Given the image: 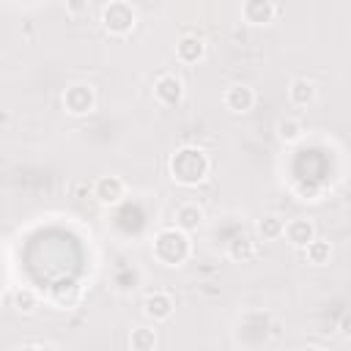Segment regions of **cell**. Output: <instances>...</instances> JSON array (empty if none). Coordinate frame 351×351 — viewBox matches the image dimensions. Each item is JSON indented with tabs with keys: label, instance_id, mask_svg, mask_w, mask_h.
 Segmentation results:
<instances>
[{
	"label": "cell",
	"instance_id": "8992f818",
	"mask_svg": "<svg viewBox=\"0 0 351 351\" xmlns=\"http://www.w3.org/2000/svg\"><path fill=\"white\" fill-rule=\"evenodd\" d=\"M90 192H93V197H96L101 206L112 208V206L123 203V197H126V184H123L121 176H99V178L93 181Z\"/></svg>",
	"mask_w": 351,
	"mask_h": 351
},
{
	"label": "cell",
	"instance_id": "5b68a950",
	"mask_svg": "<svg viewBox=\"0 0 351 351\" xmlns=\"http://www.w3.org/2000/svg\"><path fill=\"white\" fill-rule=\"evenodd\" d=\"M154 99L156 104L162 107H176L181 104L184 99V80L173 71H162L156 80H154Z\"/></svg>",
	"mask_w": 351,
	"mask_h": 351
},
{
	"label": "cell",
	"instance_id": "ac0fdd59",
	"mask_svg": "<svg viewBox=\"0 0 351 351\" xmlns=\"http://www.w3.org/2000/svg\"><path fill=\"white\" fill-rule=\"evenodd\" d=\"M228 258L233 263H247L255 258V241L250 236H236L233 241H228Z\"/></svg>",
	"mask_w": 351,
	"mask_h": 351
},
{
	"label": "cell",
	"instance_id": "d6986e66",
	"mask_svg": "<svg viewBox=\"0 0 351 351\" xmlns=\"http://www.w3.org/2000/svg\"><path fill=\"white\" fill-rule=\"evenodd\" d=\"M302 252H304V261H307V263H313V266H326L329 258H332V244H329L326 239H318V236H315Z\"/></svg>",
	"mask_w": 351,
	"mask_h": 351
},
{
	"label": "cell",
	"instance_id": "3957f363",
	"mask_svg": "<svg viewBox=\"0 0 351 351\" xmlns=\"http://www.w3.org/2000/svg\"><path fill=\"white\" fill-rule=\"evenodd\" d=\"M137 25V14L134 5L126 0H112L107 5H101V27L110 36H129Z\"/></svg>",
	"mask_w": 351,
	"mask_h": 351
},
{
	"label": "cell",
	"instance_id": "8fae6325",
	"mask_svg": "<svg viewBox=\"0 0 351 351\" xmlns=\"http://www.w3.org/2000/svg\"><path fill=\"white\" fill-rule=\"evenodd\" d=\"M277 3H271V0H247V3H241V19L247 22V25H269L274 16H277Z\"/></svg>",
	"mask_w": 351,
	"mask_h": 351
},
{
	"label": "cell",
	"instance_id": "ffe728a7",
	"mask_svg": "<svg viewBox=\"0 0 351 351\" xmlns=\"http://www.w3.org/2000/svg\"><path fill=\"white\" fill-rule=\"evenodd\" d=\"M11 302H14V307H16L19 313L30 315V313H36V310H38L41 296H38L33 288H16V291H14V296H11Z\"/></svg>",
	"mask_w": 351,
	"mask_h": 351
},
{
	"label": "cell",
	"instance_id": "44dd1931",
	"mask_svg": "<svg viewBox=\"0 0 351 351\" xmlns=\"http://www.w3.org/2000/svg\"><path fill=\"white\" fill-rule=\"evenodd\" d=\"M19 351H41V348H38V346H22Z\"/></svg>",
	"mask_w": 351,
	"mask_h": 351
},
{
	"label": "cell",
	"instance_id": "4fadbf2b",
	"mask_svg": "<svg viewBox=\"0 0 351 351\" xmlns=\"http://www.w3.org/2000/svg\"><path fill=\"white\" fill-rule=\"evenodd\" d=\"M315 96H318V88H315L313 80H307V77H293V80L288 82V101H291L293 107H310V104L315 101Z\"/></svg>",
	"mask_w": 351,
	"mask_h": 351
},
{
	"label": "cell",
	"instance_id": "9c48e42d",
	"mask_svg": "<svg viewBox=\"0 0 351 351\" xmlns=\"http://www.w3.org/2000/svg\"><path fill=\"white\" fill-rule=\"evenodd\" d=\"M282 239H285L291 247L304 250V247L315 239V225H313V219H307V217L288 219V222H285V230H282Z\"/></svg>",
	"mask_w": 351,
	"mask_h": 351
},
{
	"label": "cell",
	"instance_id": "277c9868",
	"mask_svg": "<svg viewBox=\"0 0 351 351\" xmlns=\"http://www.w3.org/2000/svg\"><path fill=\"white\" fill-rule=\"evenodd\" d=\"M60 101H63V110L69 115L82 118V115L96 110V88L90 82H71V85H66Z\"/></svg>",
	"mask_w": 351,
	"mask_h": 351
},
{
	"label": "cell",
	"instance_id": "7402d4cb",
	"mask_svg": "<svg viewBox=\"0 0 351 351\" xmlns=\"http://www.w3.org/2000/svg\"><path fill=\"white\" fill-rule=\"evenodd\" d=\"M304 351H324V348H321V346H307Z\"/></svg>",
	"mask_w": 351,
	"mask_h": 351
},
{
	"label": "cell",
	"instance_id": "ba28073f",
	"mask_svg": "<svg viewBox=\"0 0 351 351\" xmlns=\"http://www.w3.org/2000/svg\"><path fill=\"white\" fill-rule=\"evenodd\" d=\"M173 313H176V299L167 291H151V293H145V299H143V315L148 321L162 324Z\"/></svg>",
	"mask_w": 351,
	"mask_h": 351
},
{
	"label": "cell",
	"instance_id": "52a82bcc",
	"mask_svg": "<svg viewBox=\"0 0 351 351\" xmlns=\"http://www.w3.org/2000/svg\"><path fill=\"white\" fill-rule=\"evenodd\" d=\"M255 88H250L247 82H233V85H228L225 88V93H222V104H225V110L228 112H236V115H244V112H250L252 107H255Z\"/></svg>",
	"mask_w": 351,
	"mask_h": 351
},
{
	"label": "cell",
	"instance_id": "9a60e30c",
	"mask_svg": "<svg viewBox=\"0 0 351 351\" xmlns=\"http://www.w3.org/2000/svg\"><path fill=\"white\" fill-rule=\"evenodd\" d=\"M274 132H277V140H280V143L293 145V143H299V140L304 137V123H302L299 118H293V115H285V118L277 121Z\"/></svg>",
	"mask_w": 351,
	"mask_h": 351
},
{
	"label": "cell",
	"instance_id": "2e32d148",
	"mask_svg": "<svg viewBox=\"0 0 351 351\" xmlns=\"http://www.w3.org/2000/svg\"><path fill=\"white\" fill-rule=\"evenodd\" d=\"M156 343H159V337H156L154 326H145V324L132 326V332H129V348L132 351H156Z\"/></svg>",
	"mask_w": 351,
	"mask_h": 351
},
{
	"label": "cell",
	"instance_id": "7a4b0ae2",
	"mask_svg": "<svg viewBox=\"0 0 351 351\" xmlns=\"http://www.w3.org/2000/svg\"><path fill=\"white\" fill-rule=\"evenodd\" d=\"M151 255L156 263H162L167 269H178L192 255V239H189V233H184L178 228H162V230H156V236L151 241Z\"/></svg>",
	"mask_w": 351,
	"mask_h": 351
},
{
	"label": "cell",
	"instance_id": "5bb4252c",
	"mask_svg": "<svg viewBox=\"0 0 351 351\" xmlns=\"http://www.w3.org/2000/svg\"><path fill=\"white\" fill-rule=\"evenodd\" d=\"M173 219H176L173 228H178V230H184V233H192V230H197V228L203 225L206 211H203V206H197V203H181V206L176 208Z\"/></svg>",
	"mask_w": 351,
	"mask_h": 351
},
{
	"label": "cell",
	"instance_id": "6da1fadb",
	"mask_svg": "<svg viewBox=\"0 0 351 351\" xmlns=\"http://www.w3.org/2000/svg\"><path fill=\"white\" fill-rule=\"evenodd\" d=\"M167 173L178 186H197L211 173V159L197 145H181L167 159Z\"/></svg>",
	"mask_w": 351,
	"mask_h": 351
},
{
	"label": "cell",
	"instance_id": "30bf717a",
	"mask_svg": "<svg viewBox=\"0 0 351 351\" xmlns=\"http://www.w3.org/2000/svg\"><path fill=\"white\" fill-rule=\"evenodd\" d=\"M206 58V41L197 36V33H186L178 38L176 44V60L184 63V66H195Z\"/></svg>",
	"mask_w": 351,
	"mask_h": 351
},
{
	"label": "cell",
	"instance_id": "e0dca14e",
	"mask_svg": "<svg viewBox=\"0 0 351 351\" xmlns=\"http://www.w3.org/2000/svg\"><path fill=\"white\" fill-rule=\"evenodd\" d=\"M255 230H258V236H261L263 241H277V239H282L285 219H282L280 214H263V217L258 219Z\"/></svg>",
	"mask_w": 351,
	"mask_h": 351
},
{
	"label": "cell",
	"instance_id": "7c38bea8",
	"mask_svg": "<svg viewBox=\"0 0 351 351\" xmlns=\"http://www.w3.org/2000/svg\"><path fill=\"white\" fill-rule=\"evenodd\" d=\"M52 304H58L60 310H69V307H77L82 302V285H77L74 280H60L52 285V293H49Z\"/></svg>",
	"mask_w": 351,
	"mask_h": 351
}]
</instances>
